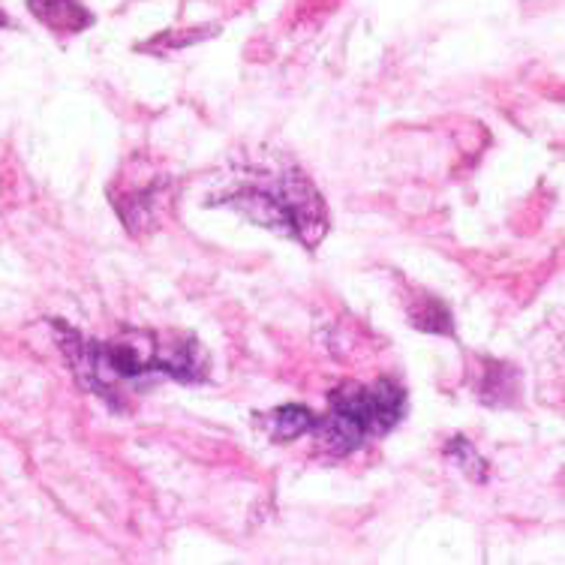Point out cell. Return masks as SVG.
Returning a JSON list of instances; mask_svg holds the SVG:
<instances>
[{"instance_id":"cell-1","label":"cell","mask_w":565,"mask_h":565,"mask_svg":"<svg viewBox=\"0 0 565 565\" xmlns=\"http://www.w3.org/2000/svg\"><path fill=\"white\" fill-rule=\"evenodd\" d=\"M61 349L78 382L106 401L148 380H199L202 355L190 338H160L157 331H130L118 340H85L70 326L57 328Z\"/></svg>"},{"instance_id":"cell-3","label":"cell","mask_w":565,"mask_h":565,"mask_svg":"<svg viewBox=\"0 0 565 565\" xmlns=\"http://www.w3.org/2000/svg\"><path fill=\"white\" fill-rule=\"evenodd\" d=\"M406 413V392L394 380L347 382L328 401L322 422H313L319 448L328 455H349L370 439H380Z\"/></svg>"},{"instance_id":"cell-5","label":"cell","mask_w":565,"mask_h":565,"mask_svg":"<svg viewBox=\"0 0 565 565\" xmlns=\"http://www.w3.org/2000/svg\"><path fill=\"white\" fill-rule=\"evenodd\" d=\"M268 430H271L274 439L280 443H289V439H298L307 430H313V415L305 406H280L268 415Z\"/></svg>"},{"instance_id":"cell-4","label":"cell","mask_w":565,"mask_h":565,"mask_svg":"<svg viewBox=\"0 0 565 565\" xmlns=\"http://www.w3.org/2000/svg\"><path fill=\"white\" fill-rule=\"evenodd\" d=\"M33 15L61 33H76L90 24V12L76 0H28Z\"/></svg>"},{"instance_id":"cell-2","label":"cell","mask_w":565,"mask_h":565,"mask_svg":"<svg viewBox=\"0 0 565 565\" xmlns=\"http://www.w3.org/2000/svg\"><path fill=\"white\" fill-rule=\"evenodd\" d=\"M226 202L253 223L268 226L282 235L305 241L316 247V241L328 232V217L322 196L298 169L280 174H259L256 181H241Z\"/></svg>"},{"instance_id":"cell-6","label":"cell","mask_w":565,"mask_h":565,"mask_svg":"<svg viewBox=\"0 0 565 565\" xmlns=\"http://www.w3.org/2000/svg\"><path fill=\"white\" fill-rule=\"evenodd\" d=\"M0 22H3V19H0Z\"/></svg>"}]
</instances>
